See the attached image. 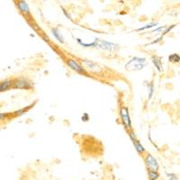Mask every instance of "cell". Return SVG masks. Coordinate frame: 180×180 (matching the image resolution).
<instances>
[{
	"label": "cell",
	"mask_w": 180,
	"mask_h": 180,
	"mask_svg": "<svg viewBox=\"0 0 180 180\" xmlns=\"http://www.w3.org/2000/svg\"><path fill=\"white\" fill-rule=\"evenodd\" d=\"M146 65H147V61H146L145 58L134 57L133 59H131L130 61H128L125 64V68L129 71L141 70Z\"/></svg>",
	"instance_id": "obj_1"
},
{
	"label": "cell",
	"mask_w": 180,
	"mask_h": 180,
	"mask_svg": "<svg viewBox=\"0 0 180 180\" xmlns=\"http://www.w3.org/2000/svg\"><path fill=\"white\" fill-rule=\"evenodd\" d=\"M95 48H100L102 50L109 51V52H114L119 49V46L117 44L106 42L104 40H98L97 39V47Z\"/></svg>",
	"instance_id": "obj_2"
},
{
	"label": "cell",
	"mask_w": 180,
	"mask_h": 180,
	"mask_svg": "<svg viewBox=\"0 0 180 180\" xmlns=\"http://www.w3.org/2000/svg\"><path fill=\"white\" fill-rule=\"evenodd\" d=\"M120 115H121L122 122H123V124L124 125V127L127 129H131V121L130 119L128 108L126 106L121 107V109H120Z\"/></svg>",
	"instance_id": "obj_3"
},
{
	"label": "cell",
	"mask_w": 180,
	"mask_h": 180,
	"mask_svg": "<svg viewBox=\"0 0 180 180\" xmlns=\"http://www.w3.org/2000/svg\"><path fill=\"white\" fill-rule=\"evenodd\" d=\"M67 64H68V66L70 68H72L74 71L78 72V73L82 74V75H85V76H88V72L86 71V69L84 68H82V66H81L77 61H75V59H68V61H67Z\"/></svg>",
	"instance_id": "obj_4"
},
{
	"label": "cell",
	"mask_w": 180,
	"mask_h": 180,
	"mask_svg": "<svg viewBox=\"0 0 180 180\" xmlns=\"http://www.w3.org/2000/svg\"><path fill=\"white\" fill-rule=\"evenodd\" d=\"M145 163L146 166L148 167L149 170H154V171H157L160 167V165L152 155L150 154H147L146 158H145Z\"/></svg>",
	"instance_id": "obj_5"
},
{
	"label": "cell",
	"mask_w": 180,
	"mask_h": 180,
	"mask_svg": "<svg viewBox=\"0 0 180 180\" xmlns=\"http://www.w3.org/2000/svg\"><path fill=\"white\" fill-rule=\"evenodd\" d=\"M13 88L19 89H31L32 88V85L31 82H29L25 78H19L13 82Z\"/></svg>",
	"instance_id": "obj_6"
},
{
	"label": "cell",
	"mask_w": 180,
	"mask_h": 180,
	"mask_svg": "<svg viewBox=\"0 0 180 180\" xmlns=\"http://www.w3.org/2000/svg\"><path fill=\"white\" fill-rule=\"evenodd\" d=\"M129 135H130L131 140H133V145H134L136 150H137L140 154H142L143 152H145V149L143 148V146L140 144V142L138 140V139L136 138L134 133H133V131H130V133H129Z\"/></svg>",
	"instance_id": "obj_7"
},
{
	"label": "cell",
	"mask_w": 180,
	"mask_h": 180,
	"mask_svg": "<svg viewBox=\"0 0 180 180\" xmlns=\"http://www.w3.org/2000/svg\"><path fill=\"white\" fill-rule=\"evenodd\" d=\"M17 6L23 14H30V7L25 0H19Z\"/></svg>",
	"instance_id": "obj_8"
},
{
	"label": "cell",
	"mask_w": 180,
	"mask_h": 180,
	"mask_svg": "<svg viewBox=\"0 0 180 180\" xmlns=\"http://www.w3.org/2000/svg\"><path fill=\"white\" fill-rule=\"evenodd\" d=\"M83 63L86 65V67L88 68H89L91 71H93V72H97V70H98V68H99V66H98V64L97 63H95V62H94V61H87V59H83Z\"/></svg>",
	"instance_id": "obj_9"
},
{
	"label": "cell",
	"mask_w": 180,
	"mask_h": 180,
	"mask_svg": "<svg viewBox=\"0 0 180 180\" xmlns=\"http://www.w3.org/2000/svg\"><path fill=\"white\" fill-rule=\"evenodd\" d=\"M12 86H13V81L7 79L3 81L2 83H0V92H3L6 90H8Z\"/></svg>",
	"instance_id": "obj_10"
},
{
	"label": "cell",
	"mask_w": 180,
	"mask_h": 180,
	"mask_svg": "<svg viewBox=\"0 0 180 180\" xmlns=\"http://www.w3.org/2000/svg\"><path fill=\"white\" fill-rule=\"evenodd\" d=\"M52 34H53L54 37H55L59 42H61V43L64 42V38H63V36L61 35V32L59 31V29H57V28H52Z\"/></svg>",
	"instance_id": "obj_11"
},
{
	"label": "cell",
	"mask_w": 180,
	"mask_h": 180,
	"mask_svg": "<svg viewBox=\"0 0 180 180\" xmlns=\"http://www.w3.org/2000/svg\"><path fill=\"white\" fill-rule=\"evenodd\" d=\"M152 62H153V64L155 65V67L157 68V69H158L159 71H161V70H162L161 59H160V57H157V56L152 57Z\"/></svg>",
	"instance_id": "obj_12"
},
{
	"label": "cell",
	"mask_w": 180,
	"mask_h": 180,
	"mask_svg": "<svg viewBox=\"0 0 180 180\" xmlns=\"http://www.w3.org/2000/svg\"><path fill=\"white\" fill-rule=\"evenodd\" d=\"M148 176H149V178L150 180H158L159 177H160L159 173L157 171H154V170H149Z\"/></svg>",
	"instance_id": "obj_13"
},
{
	"label": "cell",
	"mask_w": 180,
	"mask_h": 180,
	"mask_svg": "<svg viewBox=\"0 0 180 180\" xmlns=\"http://www.w3.org/2000/svg\"><path fill=\"white\" fill-rule=\"evenodd\" d=\"M169 61L172 63H176V62H179L180 61V57L177 53H173L171 55H169Z\"/></svg>",
	"instance_id": "obj_14"
},
{
	"label": "cell",
	"mask_w": 180,
	"mask_h": 180,
	"mask_svg": "<svg viewBox=\"0 0 180 180\" xmlns=\"http://www.w3.org/2000/svg\"><path fill=\"white\" fill-rule=\"evenodd\" d=\"M158 25V23H150L148 25H146L145 26L143 27H140L139 29H136V32H140V31H143V30H146V29H150V28H152L154 26H157Z\"/></svg>",
	"instance_id": "obj_15"
},
{
	"label": "cell",
	"mask_w": 180,
	"mask_h": 180,
	"mask_svg": "<svg viewBox=\"0 0 180 180\" xmlns=\"http://www.w3.org/2000/svg\"><path fill=\"white\" fill-rule=\"evenodd\" d=\"M167 178H169V180H179L176 174H172V173L167 174Z\"/></svg>",
	"instance_id": "obj_16"
},
{
	"label": "cell",
	"mask_w": 180,
	"mask_h": 180,
	"mask_svg": "<svg viewBox=\"0 0 180 180\" xmlns=\"http://www.w3.org/2000/svg\"><path fill=\"white\" fill-rule=\"evenodd\" d=\"M8 116V114H0V120H5Z\"/></svg>",
	"instance_id": "obj_17"
},
{
	"label": "cell",
	"mask_w": 180,
	"mask_h": 180,
	"mask_svg": "<svg viewBox=\"0 0 180 180\" xmlns=\"http://www.w3.org/2000/svg\"><path fill=\"white\" fill-rule=\"evenodd\" d=\"M163 29H164V27H159V28H157L156 30L151 31V32H162V31H163Z\"/></svg>",
	"instance_id": "obj_18"
},
{
	"label": "cell",
	"mask_w": 180,
	"mask_h": 180,
	"mask_svg": "<svg viewBox=\"0 0 180 180\" xmlns=\"http://www.w3.org/2000/svg\"><path fill=\"white\" fill-rule=\"evenodd\" d=\"M88 119H89L88 114H84V115L82 116V120H84V121H88Z\"/></svg>",
	"instance_id": "obj_19"
},
{
	"label": "cell",
	"mask_w": 180,
	"mask_h": 180,
	"mask_svg": "<svg viewBox=\"0 0 180 180\" xmlns=\"http://www.w3.org/2000/svg\"><path fill=\"white\" fill-rule=\"evenodd\" d=\"M63 12H64V14H65V15L67 16V17H68V18H70V16H69V15H68V14L67 13V11H66L65 9H63Z\"/></svg>",
	"instance_id": "obj_20"
}]
</instances>
